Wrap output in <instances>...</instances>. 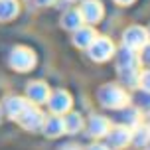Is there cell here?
I'll use <instances>...</instances> for the list:
<instances>
[{"instance_id": "1", "label": "cell", "mask_w": 150, "mask_h": 150, "mask_svg": "<svg viewBox=\"0 0 150 150\" xmlns=\"http://www.w3.org/2000/svg\"><path fill=\"white\" fill-rule=\"evenodd\" d=\"M117 71H119V77L125 81L127 87H138V73H140L138 52L122 45L120 52L117 53Z\"/></svg>"}, {"instance_id": "2", "label": "cell", "mask_w": 150, "mask_h": 150, "mask_svg": "<svg viewBox=\"0 0 150 150\" xmlns=\"http://www.w3.org/2000/svg\"><path fill=\"white\" fill-rule=\"evenodd\" d=\"M97 99L105 109H115V111L128 105V93L117 83H105L103 87H99Z\"/></svg>"}, {"instance_id": "3", "label": "cell", "mask_w": 150, "mask_h": 150, "mask_svg": "<svg viewBox=\"0 0 150 150\" xmlns=\"http://www.w3.org/2000/svg\"><path fill=\"white\" fill-rule=\"evenodd\" d=\"M8 63H10L12 69L20 71V73L30 71V69L36 65V53L32 52L30 47H26V45H16L14 50L10 52Z\"/></svg>"}, {"instance_id": "4", "label": "cell", "mask_w": 150, "mask_h": 150, "mask_svg": "<svg viewBox=\"0 0 150 150\" xmlns=\"http://www.w3.org/2000/svg\"><path fill=\"white\" fill-rule=\"evenodd\" d=\"M87 52H89V57L93 61L103 63V61H107L109 57L115 55V44H112L109 38L99 36V38H95V40L91 42V45L87 47Z\"/></svg>"}, {"instance_id": "5", "label": "cell", "mask_w": 150, "mask_h": 150, "mask_svg": "<svg viewBox=\"0 0 150 150\" xmlns=\"http://www.w3.org/2000/svg\"><path fill=\"white\" fill-rule=\"evenodd\" d=\"M146 44H148V32L142 26H130L122 34V45L128 47V50L140 52Z\"/></svg>"}, {"instance_id": "6", "label": "cell", "mask_w": 150, "mask_h": 150, "mask_svg": "<svg viewBox=\"0 0 150 150\" xmlns=\"http://www.w3.org/2000/svg\"><path fill=\"white\" fill-rule=\"evenodd\" d=\"M16 120H18L20 127H24L26 130H40L42 125H44V120H45V115L40 111L36 105H28L20 112V117Z\"/></svg>"}, {"instance_id": "7", "label": "cell", "mask_w": 150, "mask_h": 150, "mask_svg": "<svg viewBox=\"0 0 150 150\" xmlns=\"http://www.w3.org/2000/svg\"><path fill=\"white\" fill-rule=\"evenodd\" d=\"M45 103H47V107H50L52 115H57V117L69 112V109H71V105H73L71 95H69L67 91H63V89H57V91H53V93H50V97H47Z\"/></svg>"}, {"instance_id": "8", "label": "cell", "mask_w": 150, "mask_h": 150, "mask_svg": "<svg viewBox=\"0 0 150 150\" xmlns=\"http://www.w3.org/2000/svg\"><path fill=\"white\" fill-rule=\"evenodd\" d=\"M105 138H107V146H109V150H120V148H125V146L130 144V128L122 127V125H119V127H111L109 132L105 134Z\"/></svg>"}, {"instance_id": "9", "label": "cell", "mask_w": 150, "mask_h": 150, "mask_svg": "<svg viewBox=\"0 0 150 150\" xmlns=\"http://www.w3.org/2000/svg\"><path fill=\"white\" fill-rule=\"evenodd\" d=\"M50 87H47V83L44 81H30L26 85V99H28V103L32 105H42L47 101L50 97Z\"/></svg>"}, {"instance_id": "10", "label": "cell", "mask_w": 150, "mask_h": 150, "mask_svg": "<svg viewBox=\"0 0 150 150\" xmlns=\"http://www.w3.org/2000/svg\"><path fill=\"white\" fill-rule=\"evenodd\" d=\"M79 14H81L83 22L87 24H97L103 14H105V8L99 0H83L81 8H79Z\"/></svg>"}, {"instance_id": "11", "label": "cell", "mask_w": 150, "mask_h": 150, "mask_svg": "<svg viewBox=\"0 0 150 150\" xmlns=\"http://www.w3.org/2000/svg\"><path fill=\"white\" fill-rule=\"evenodd\" d=\"M28 105H30V103H28V99H26V97H16V95H10V97L4 99V103H2V111L6 112L12 120H16L18 117H20V112H22Z\"/></svg>"}, {"instance_id": "12", "label": "cell", "mask_w": 150, "mask_h": 150, "mask_svg": "<svg viewBox=\"0 0 150 150\" xmlns=\"http://www.w3.org/2000/svg\"><path fill=\"white\" fill-rule=\"evenodd\" d=\"M111 128V120L103 117V115H91L89 117V134L95 136V138H103V136L109 132Z\"/></svg>"}, {"instance_id": "13", "label": "cell", "mask_w": 150, "mask_h": 150, "mask_svg": "<svg viewBox=\"0 0 150 150\" xmlns=\"http://www.w3.org/2000/svg\"><path fill=\"white\" fill-rule=\"evenodd\" d=\"M95 38H97V32L91 26H81V28H77L73 32V44L77 47H81V50H87Z\"/></svg>"}, {"instance_id": "14", "label": "cell", "mask_w": 150, "mask_h": 150, "mask_svg": "<svg viewBox=\"0 0 150 150\" xmlns=\"http://www.w3.org/2000/svg\"><path fill=\"white\" fill-rule=\"evenodd\" d=\"M42 128H44L45 136H50V138L61 136L63 132H65V128H63V119L57 117V115H53V117H50V119H45L44 125H42Z\"/></svg>"}, {"instance_id": "15", "label": "cell", "mask_w": 150, "mask_h": 150, "mask_svg": "<svg viewBox=\"0 0 150 150\" xmlns=\"http://www.w3.org/2000/svg\"><path fill=\"white\" fill-rule=\"evenodd\" d=\"M150 140V128L146 127V125H136V127L130 128V142L134 144V146H146Z\"/></svg>"}, {"instance_id": "16", "label": "cell", "mask_w": 150, "mask_h": 150, "mask_svg": "<svg viewBox=\"0 0 150 150\" xmlns=\"http://www.w3.org/2000/svg\"><path fill=\"white\" fill-rule=\"evenodd\" d=\"M20 12V4L18 0H0V22H8L14 20Z\"/></svg>"}, {"instance_id": "17", "label": "cell", "mask_w": 150, "mask_h": 150, "mask_svg": "<svg viewBox=\"0 0 150 150\" xmlns=\"http://www.w3.org/2000/svg\"><path fill=\"white\" fill-rule=\"evenodd\" d=\"M61 26H63L65 30H69V32H75L77 28H81L83 18H81V14H79V10H77V8L67 10L65 14L61 16Z\"/></svg>"}, {"instance_id": "18", "label": "cell", "mask_w": 150, "mask_h": 150, "mask_svg": "<svg viewBox=\"0 0 150 150\" xmlns=\"http://www.w3.org/2000/svg\"><path fill=\"white\" fill-rule=\"evenodd\" d=\"M63 128L69 134L79 132L83 128V117L79 112H65V117H63Z\"/></svg>"}, {"instance_id": "19", "label": "cell", "mask_w": 150, "mask_h": 150, "mask_svg": "<svg viewBox=\"0 0 150 150\" xmlns=\"http://www.w3.org/2000/svg\"><path fill=\"white\" fill-rule=\"evenodd\" d=\"M119 119L122 122V127H136L140 122V117H138V111L136 109H128V107H122L119 109Z\"/></svg>"}, {"instance_id": "20", "label": "cell", "mask_w": 150, "mask_h": 150, "mask_svg": "<svg viewBox=\"0 0 150 150\" xmlns=\"http://www.w3.org/2000/svg\"><path fill=\"white\" fill-rule=\"evenodd\" d=\"M136 105H138V109L144 112H150V91H140L138 95H136Z\"/></svg>"}, {"instance_id": "21", "label": "cell", "mask_w": 150, "mask_h": 150, "mask_svg": "<svg viewBox=\"0 0 150 150\" xmlns=\"http://www.w3.org/2000/svg\"><path fill=\"white\" fill-rule=\"evenodd\" d=\"M138 85H140L144 91H150V69L138 73Z\"/></svg>"}, {"instance_id": "22", "label": "cell", "mask_w": 150, "mask_h": 150, "mask_svg": "<svg viewBox=\"0 0 150 150\" xmlns=\"http://www.w3.org/2000/svg\"><path fill=\"white\" fill-rule=\"evenodd\" d=\"M138 57H140V61H142V63L150 65V42H148L146 45H144L140 52H138Z\"/></svg>"}, {"instance_id": "23", "label": "cell", "mask_w": 150, "mask_h": 150, "mask_svg": "<svg viewBox=\"0 0 150 150\" xmlns=\"http://www.w3.org/2000/svg\"><path fill=\"white\" fill-rule=\"evenodd\" d=\"M85 150H109V146L107 144H101V142H95V144H91V146H87Z\"/></svg>"}, {"instance_id": "24", "label": "cell", "mask_w": 150, "mask_h": 150, "mask_svg": "<svg viewBox=\"0 0 150 150\" xmlns=\"http://www.w3.org/2000/svg\"><path fill=\"white\" fill-rule=\"evenodd\" d=\"M38 6H50V4H53V0H34Z\"/></svg>"}, {"instance_id": "25", "label": "cell", "mask_w": 150, "mask_h": 150, "mask_svg": "<svg viewBox=\"0 0 150 150\" xmlns=\"http://www.w3.org/2000/svg\"><path fill=\"white\" fill-rule=\"evenodd\" d=\"M117 4H120V6H128V4H132L134 0H115Z\"/></svg>"}, {"instance_id": "26", "label": "cell", "mask_w": 150, "mask_h": 150, "mask_svg": "<svg viewBox=\"0 0 150 150\" xmlns=\"http://www.w3.org/2000/svg\"><path fill=\"white\" fill-rule=\"evenodd\" d=\"M59 150H81V148H77L73 144H67V146H63V148H59Z\"/></svg>"}, {"instance_id": "27", "label": "cell", "mask_w": 150, "mask_h": 150, "mask_svg": "<svg viewBox=\"0 0 150 150\" xmlns=\"http://www.w3.org/2000/svg\"><path fill=\"white\" fill-rule=\"evenodd\" d=\"M146 127H148V128H150V112H148V125H146Z\"/></svg>"}, {"instance_id": "28", "label": "cell", "mask_w": 150, "mask_h": 150, "mask_svg": "<svg viewBox=\"0 0 150 150\" xmlns=\"http://www.w3.org/2000/svg\"><path fill=\"white\" fill-rule=\"evenodd\" d=\"M146 150H150V140H148V144H146Z\"/></svg>"}, {"instance_id": "29", "label": "cell", "mask_w": 150, "mask_h": 150, "mask_svg": "<svg viewBox=\"0 0 150 150\" xmlns=\"http://www.w3.org/2000/svg\"><path fill=\"white\" fill-rule=\"evenodd\" d=\"M146 32H148V42H150V28H148V30H146Z\"/></svg>"}, {"instance_id": "30", "label": "cell", "mask_w": 150, "mask_h": 150, "mask_svg": "<svg viewBox=\"0 0 150 150\" xmlns=\"http://www.w3.org/2000/svg\"><path fill=\"white\" fill-rule=\"evenodd\" d=\"M0 119H2V107H0Z\"/></svg>"}, {"instance_id": "31", "label": "cell", "mask_w": 150, "mask_h": 150, "mask_svg": "<svg viewBox=\"0 0 150 150\" xmlns=\"http://www.w3.org/2000/svg\"><path fill=\"white\" fill-rule=\"evenodd\" d=\"M69 2H73V0H69Z\"/></svg>"}]
</instances>
